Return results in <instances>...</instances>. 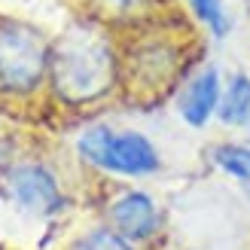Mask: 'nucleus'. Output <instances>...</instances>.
Returning a JSON list of instances; mask_svg holds the SVG:
<instances>
[{
  "mask_svg": "<svg viewBox=\"0 0 250 250\" xmlns=\"http://www.w3.org/2000/svg\"><path fill=\"white\" fill-rule=\"evenodd\" d=\"M49 89L64 107H92L119 89V49L95 21H77L52 40Z\"/></svg>",
  "mask_w": 250,
  "mask_h": 250,
  "instance_id": "obj_1",
  "label": "nucleus"
},
{
  "mask_svg": "<svg viewBox=\"0 0 250 250\" xmlns=\"http://www.w3.org/2000/svg\"><path fill=\"white\" fill-rule=\"evenodd\" d=\"M52 40L37 24L0 16V98L24 101L49 83Z\"/></svg>",
  "mask_w": 250,
  "mask_h": 250,
  "instance_id": "obj_3",
  "label": "nucleus"
},
{
  "mask_svg": "<svg viewBox=\"0 0 250 250\" xmlns=\"http://www.w3.org/2000/svg\"><path fill=\"white\" fill-rule=\"evenodd\" d=\"M189 31H171L162 19L134 28L119 49V89L141 107L165 101L189 77Z\"/></svg>",
  "mask_w": 250,
  "mask_h": 250,
  "instance_id": "obj_2",
  "label": "nucleus"
},
{
  "mask_svg": "<svg viewBox=\"0 0 250 250\" xmlns=\"http://www.w3.org/2000/svg\"><path fill=\"white\" fill-rule=\"evenodd\" d=\"M107 226L131 244H146L162 232V210L144 189H122L107 205Z\"/></svg>",
  "mask_w": 250,
  "mask_h": 250,
  "instance_id": "obj_6",
  "label": "nucleus"
},
{
  "mask_svg": "<svg viewBox=\"0 0 250 250\" xmlns=\"http://www.w3.org/2000/svg\"><path fill=\"white\" fill-rule=\"evenodd\" d=\"M9 165H12V144H9V137L0 131V174H6Z\"/></svg>",
  "mask_w": 250,
  "mask_h": 250,
  "instance_id": "obj_13",
  "label": "nucleus"
},
{
  "mask_svg": "<svg viewBox=\"0 0 250 250\" xmlns=\"http://www.w3.org/2000/svg\"><path fill=\"white\" fill-rule=\"evenodd\" d=\"M95 21L104 24H125V28H141L162 19V0H85Z\"/></svg>",
  "mask_w": 250,
  "mask_h": 250,
  "instance_id": "obj_8",
  "label": "nucleus"
},
{
  "mask_svg": "<svg viewBox=\"0 0 250 250\" xmlns=\"http://www.w3.org/2000/svg\"><path fill=\"white\" fill-rule=\"evenodd\" d=\"M217 119L229 128H250V73L235 70L223 83V98Z\"/></svg>",
  "mask_w": 250,
  "mask_h": 250,
  "instance_id": "obj_9",
  "label": "nucleus"
},
{
  "mask_svg": "<svg viewBox=\"0 0 250 250\" xmlns=\"http://www.w3.org/2000/svg\"><path fill=\"white\" fill-rule=\"evenodd\" d=\"M189 12L195 16V21L214 37V40H226L232 34V16L226 0H186Z\"/></svg>",
  "mask_w": 250,
  "mask_h": 250,
  "instance_id": "obj_11",
  "label": "nucleus"
},
{
  "mask_svg": "<svg viewBox=\"0 0 250 250\" xmlns=\"http://www.w3.org/2000/svg\"><path fill=\"white\" fill-rule=\"evenodd\" d=\"M67 250H137V244L122 238L110 226H95L89 232H83L80 238H73V244Z\"/></svg>",
  "mask_w": 250,
  "mask_h": 250,
  "instance_id": "obj_12",
  "label": "nucleus"
},
{
  "mask_svg": "<svg viewBox=\"0 0 250 250\" xmlns=\"http://www.w3.org/2000/svg\"><path fill=\"white\" fill-rule=\"evenodd\" d=\"M3 189L21 214H31L37 220H55L67 208L64 186L43 162H12L3 174Z\"/></svg>",
  "mask_w": 250,
  "mask_h": 250,
  "instance_id": "obj_5",
  "label": "nucleus"
},
{
  "mask_svg": "<svg viewBox=\"0 0 250 250\" xmlns=\"http://www.w3.org/2000/svg\"><path fill=\"white\" fill-rule=\"evenodd\" d=\"M223 98V77L217 64H202L186 77L177 92V113L189 128H205L217 116Z\"/></svg>",
  "mask_w": 250,
  "mask_h": 250,
  "instance_id": "obj_7",
  "label": "nucleus"
},
{
  "mask_svg": "<svg viewBox=\"0 0 250 250\" xmlns=\"http://www.w3.org/2000/svg\"><path fill=\"white\" fill-rule=\"evenodd\" d=\"M77 153L85 165L116 177H153L162 171V156L144 131L89 125L77 137Z\"/></svg>",
  "mask_w": 250,
  "mask_h": 250,
  "instance_id": "obj_4",
  "label": "nucleus"
},
{
  "mask_svg": "<svg viewBox=\"0 0 250 250\" xmlns=\"http://www.w3.org/2000/svg\"><path fill=\"white\" fill-rule=\"evenodd\" d=\"M210 162H214L226 177L241 183L250 192V146H244V144H217L210 149Z\"/></svg>",
  "mask_w": 250,
  "mask_h": 250,
  "instance_id": "obj_10",
  "label": "nucleus"
}]
</instances>
